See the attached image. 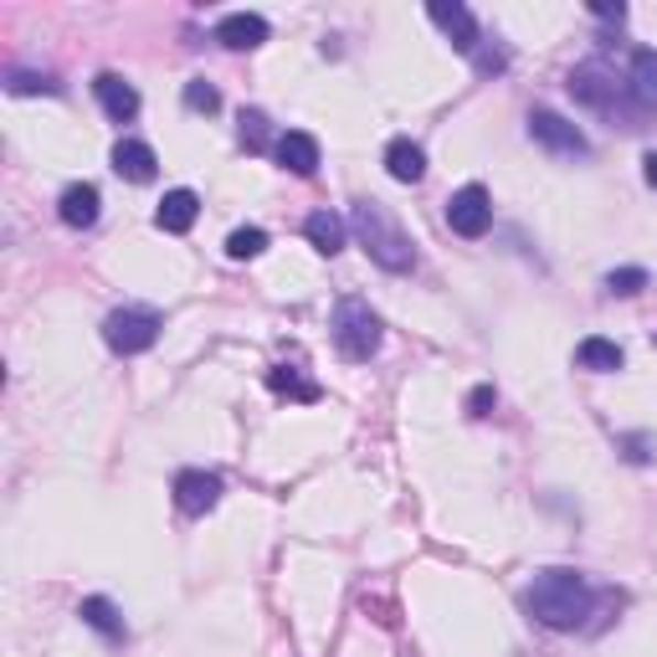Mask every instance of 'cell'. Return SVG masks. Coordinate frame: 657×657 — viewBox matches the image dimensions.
<instances>
[{
    "label": "cell",
    "instance_id": "cell-4",
    "mask_svg": "<svg viewBox=\"0 0 657 657\" xmlns=\"http://www.w3.org/2000/svg\"><path fill=\"white\" fill-rule=\"evenodd\" d=\"M160 340V314L154 309H114L104 319V344L114 355H144Z\"/></svg>",
    "mask_w": 657,
    "mask_h": 657
},
{
    "label": "cell",
    "instance_id": "cell-29",
    "mask_svg": "<svg viewBox=\"0 0 657 657\" xmlns=\"http://www.w3.org/2000/svg\"><path fill=\"white\" fill-rule=\"evenodd\" d=\"M643 175H647V185H653V191H657V150L643 160Z\"/></svg>",
    "mask_w": 657,
    "mask_h": 657
},
{
    "label": "cell",
    "instance_id": "cell-18",
    "mask_svg": "<svg viewBox=\"0 0 657 657\" xmlns=\"http://www.w3.org/2000/svg\"><path fill=\"white\" fill-rule=\"evenodd\" d=\"M303 231H309V241H314L324 257L344 252V222L334 216V211H314V216L303 222Z\"/></svg>",
    "mask_w": 657,
    "mask_h": 657
},
{
    "label": "cell",
    "instance_id": "cell-15",
    "mask_svg": "<svg viewBox=\"0 0 657 657\" xmlns=\"http://www.w3.org/2000/svg\"><path fill=\"white\" fill-rule=\"evenodd\" d=\"M386 170H390V180L417 185V180L427 175V150H421L417 139H390L386 144Z\"/></svg>",
    "mask_w": 657,
    "mask_h": 657
},
{
    "label": "cell",
    "instance_id": "cell-10",
    "mask_svg": "<svg viewBox=\"0 0 657 657\" xmlns=\"http://www.w3.org/2000/svg\"><path fill=\"white\" fill-rule=\"evenodd\" d=\"M272 154H278V164H283L288 175H299V180H309L319 170V139L303 134V129H288V134L272 144Z\"/></svg>",
    "mask_w": 657,
    "mask_h": 657
},
{
    "label": "cell",
    "instance_id": "cell-24",
    "mask_svg": "<svg viewBox=\"0 0 657 657\" xmlns=\"http://www.w3.org/2000/svg\"><path fill=\"white\" fill-rule=\"evenodd\" d=\"M647 288V272L643 268H616L606 272V293H616V299H632V293H643Z\"/></svg>",
    "mask_w": 657,
    "mask_h": 657
},
{
    "label": "cell",
    "instance_id": "cell-23",
    "mask_svg": "<svg viewBox=\"0 0 657 657\" xmlns=\"http://www.w3.org/2000/svg\"><path fill=\"white\" fill-rule=\"evenodd\" d=\"M185 108H195V114H216V108H222V93L211 88L206 77H191V83H185Z\"/></svg>",
    "mask_w": 657,
    "mask_h": 657
},
{
    "label": "cell",
    "instance_id": "cell-16",
    "mask_svg": "<svg viewBox=\"0 0 657 657\" xmlns=\"http://www.w3.org/2000/svg\"><path fill=\"white\" fill-rule=\"evenodd\" d=\"M570 93H575L581 104H591V108H612L616 104V83H606L601 67H575V73H570Z\"/></svg>",
    "mask_w": 657,
    "mask_h": 657
},
{
    "label": "cell",
    "instance_id": "cell-3",
    "mask_svg": "<svg viewBox=\"0 0 657 657\" xmlns=\"http://www.w3.org/2000/svg\"><path fill=\"white\" fill-rule=\"evenodd\" d=\"M334 344H340V355L355 359V365L380 349V319L370 314V303L340 299V309H334Z\"/></svg>",
    "mask_w": 657,
    "mask_h": 657
},
{
    "label": "cell",
    "instance_id": "cell-11",
    "mask_svg": "<svg viewBox=\"0 0 657 657\" xmlns=\"http://www.w3.org/2000/svg\"><path fill=\"white\" fill-rule=\"evenodd\" d=\"M98 206H104V195H98V185H88V180H77V185H67L57 201V216L73 231H88L93 222H98Z\"/></svg>",
    "mask_w": 657,
    "mask_h": 657
},
{
    "label": "cell",
    "instance_id": "cell-20",
    "mask_svg": "<svg viewBox=\"0 0 657 657\" xmlns=\"http://www.w3.org/2000/svg\"><path fill=\"white\" fill-rule=\"evenodd\" d=\"M268 386L278 390V396H293V401H319V396H324V390H319L314 380H303L293 365H272V370H268Z\"/></svg>",
    "mask_w": 657,
    "mask_h": 657
},
{
    "label": "cell",
    "instance_id": "cell-12",
    "mask_svg": "<svg viewBox=\"0 0 657 657\" xmlns=\"http://www.w3.org/2000/svg\"><path fill=\"white\" fill-rule=\"evenodd\" d=\"M93 93H98V104H104L108 119L129 123V119L139 114V93H134V83H123L119 73H98V77H93Z\"/></svg>",
    "mask_w": 657,
    "mask_h": 657
},
{
    "label": "cell",
    "instance_id": "cell-5",
    "mask_svg": "<svg viewBox=\"0 0 657 657\" xmlns=\"http://www.w3.org/2000/svg\"><path fill=\"white\" fill-rule=\"evenodd\" d=\"M529 139L545 144L554 160H585V154H591L581 129H575L566 114H550V108H535V114H529Z\"/></svg>",
    "mask_w": 657,
    "mask_h": 657
},
{
    "label": "cell",
    "instance_id": "cell-6",
    "mask_svg": "<svg viewBox=\"0 0 657 657\" xmlns=\"http://www.w3.org/2000/svg\"><path fill=\"white\" fill-rule=\"evenodd\" d=\"M448 226L457 237H483L493 226V195L483 185H463V191L448 201Z\"/></svg>",
    "mask_w": 657,
    "mask_h": 657
},
{
    "label": "cell",
    "instance_id": "cell-7",
    "mask_svg": "<svg viewBox=\"0 0 657 657\" xmlns=\"http://www.w3.org/2000/svg\"><path fill=\"white\" fill-rule=\"evenodd\" d=\"M175 504H180V514L201 519V514H211V508L222 504V478L201 473V467H185V473H175Z\"/></svg>",
    "mask_w": 657,
    "mask_h": 657
},
{
    "label": "cell",
    "instance_id": "cell-13",
    "mask_svg": "<svg viewBox=\"0 0 657 657\" xmlns=\"http://www.w3.org/2000/svg\"><path fill=\"white\" fill-rule=\"evenodd\" d=\"M114 170H119L123 180H134V185H150V180L160 175V160H154V150L144 139H119V144H114Z\"/></svg>",
    "mask_w": 657,
    "mask_h": 657
},
{
    "label": "cell",
    "instance_id": "cell-2",
    "mask_svg": "<svg viewBox=\"0 0 657 657\" xmlns=\"http://www.w3.org/2000/svg\"><path fill=\"white\" fill-rule=\"evenodd\" d=\"M349 226H355V237L365 241L370 262H380L386 272H411L417 268V247H411V237L396 226V216H390L380 201H355Z\"/></svg>",
    "mask_w": 657,
    "mask_h": 657
},
{
    "label": "cell",
    "instance_id": "cell-14",
    "mask_svg": "<svg viewBox=\"0 0 657 657\" xmlns=\"http://www.w3.org/2000/svg\"><path fill=\"white\" fill-rule=\"evenodd\" d=\"M195 216H201V195L195 191H170L160 201V211H154V222H160V231H170V237H180V231H191Z\"/></svg>",
    "mask_w": 657,
    "mask_h": 657
},
{
    "label": "cell",
    "instance_id": "cell-21",
    "mask_svg": "<svg viewBox=\"0 0 657 657\" xmlns=\"http://www.w3.org/2000/svg\"><path fill=\"white\" fill-rule=\"evenodd\" d=\"M632 88L643 104H657V52H647V46L632 57Z\"/></svg>",
    "mask_w": 657,
    "mask_h": 657
},
{
    "label": "cell",
    "instance_id": "cell-1",
    "mask_svg": "<svg viewBox=\"0 0 657 657\" xmlns=\"http://www.w3.org/2000/svg\"><path fill=\"white\" fill-rule=\"evenodd\" d=\"M596 591L575 570H539L529 591H524V612L550 632H575L585 627V616H596Z\"/></svg>",
    "mask_w": 657,
    "mask_h": 657
},
{
    "label": "cell",
    "instance_id": "cell-22",
    "mask_svg": "<svg viewBox=\"0 0 657 657\" xmlns=\"http://www.w3.org/2000/svg\"><path fill=\"white\" fill-rule=\"evenodd\" d=\"M262 247H268V231H262V226H241V231H231V237H226V257H237V262L257 257Z\"/></svg>",
    "mask_w": 657,
    "mask_h": 657
},
{
    "label": "cell",
    "instance_id": "cell-28",
    "mask_svg": "<svg viewBox=\"0 0 657 657\" xmlns=\"http://www.w3.org/2000/svg\"><path fill=\"white\" fill-rule=\"evenodd\" d=\"M591 11H596L601 21H616V26L627 21V6H606V0H601V6H591Z\"/></svg>",
    "mask_w": 657,
    "mask_h": 657
},
{
    "label": "cell",
    "instance_id": "cell-19",
    "mask_svg": "<svg viewBox=\"0 0 657 657\" xmlns=\"http://www.w3.org/2000/svg\"><path fill=\"white\" fill-rule=\"evenodd\" d=\"M575 365L581 370H622V349H616L612 340H581L575 344Z\"/></svg>",
    "mask_w": 657,
    "mask_h": 657
},
{
    "label": "cell",
    "instance_id": "cell-27",
    "mask_svg": "<svg viewBox=\"0 0 657 657\" xmlns=\"http://www.w3.org/2000/svg\"><path fill=\"white\" fill-rule=\"evenodd\" d=\"M488 406H498V390L493 386H478L467 396V411H473V417H488Z\"/></svg>",
    "mask_w": 657,
    "mask_h": 657
},
{
    "label": "cell",
    "instance_id": "cell-17",
    "mask_svg": "<svg viewBox=\"0 0 657 657\" xmlns=\"http://www.w3.org/2000/svg\"><path fill=\"white\" fill-rule=\"evenodd\" d=\"M77 616L88 622L98 637H108V643H123V616H119V606L108 596H88L83 606H77Z\"/></svg>",
    "mask_w": 657,
    "mask_h": 657
},
{
    "label": "cell",
    "instance_id": "cell-25",
    "mask_svg": "<svg viewBox=\"0 0 657 657\" xmlns=\"http://www.w3.org/2000/svg\"><path fill=\"white\" fill-rule=\"evenodd\" d=\"M6 93H15V98H26V93H62L57 77H36V73H11L6 77Z\"/></svg>",
    "mask_w": 657,
    "mask_h": 657
},
{
    "label": "cell",
    "instance_id": "cell-8",
    "mask_svg": "<svg viewBox=\"0 0 657 657\" xmlns=\"http://www.w3.org/2000/svg\"><path fill=\"white\" fill-rule=\"evenodd\" d=\"M427 15H432L437 26L448 31V42L457 46V52H467V57H473V52H478V21H473V11H467V6H457V0H432V6H427Z\"/></svg>",
    "mask_w": 657,
    "mask_h": 657
},
{
    "label": "cell",
    "instance_id": "cell-9",
    "mask_svg": "<svg viewBox=\"0 0 657 657\" xmlns=\"http://www.w3.org/2000/svg\"><path fill=\"white\" fill-rule=\"evenodd\" d=\"M216 42L231 46V52H252V46L268 42V21L257 11H231L216 21Z\"/></svg>",
    "mask_w": 657,
    "mask_h": 657
},
{
    "label": "cell",
    "instance_id": "cell-26",
    "mask_svg": "<svg viewBox=\"0 0 657 657\" xmlns=\"http://www.w3.org/2000/svg\"><path fill=\"white\" fill-rule=\"evenodd\" d=\"M241 144L247 150H268V114H257V108L241 114Z\"/></svg>",
    "mask_w": 657,
    "mask_h": 657
}]
</instances>
